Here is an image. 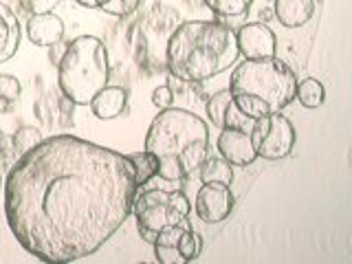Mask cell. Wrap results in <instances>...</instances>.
<instances>
[{
	"label": "cell",
	"mask_w": 352,
	"mask_h": 264,
	"mask_svg": "<svg viewBox=\"0 0 352 264\" xmlns=\"http://www.w3.org/2000/svg\"><path fill=\"white\" fill-rule=\"evenodd\" d=\"M203 251V238L198 231H194V227H187L181 238H179V253L183 262H194Z\"/></svg>",
	"instance_id": "cell-21"
},
{
	"label": "cell",
	"mask_w": 352,
	"mask_h": 264,
	"mask_svg": "<svg viewBox=\"0 0 352 264\" xmlns=\"http://www.w3.org/2000/svg\"><path fill=\"white\" fill-rule=\"evenodd\" d=\"M22 40V27L14 9L0 3V64L9 62L18 53Z\"/></svg>",
	"instance_id": "cell-12"
},
{
	"label": "cell",
	"mask_w": 352,
	"mask_h": 264,
	"mask_svg": "<svg viewBox=\"0 0 352 264\" xmlns=\"http://www.w3.org/2000/svg\"><path fill=\"white\" fill-rule=\"evenodd\" d=\"M234 194H231L229 185L223 183H203L201 190L196 192L194 209L198 220L207 225H218L231 214L234 209Z\"/></svg>",
	"instance_id": "cell-8"
},
{
	"label": "cell",
	"mask_w": 352,
	"mask_h": 264,
	"mask_svg": "<svg viewBox=\"0 0 352 264\" xmlns=\"http://www.w3.org/2000/svg\"><path fill=\"white\" fill-rule=\"evenodd\" d=\"M229 104H231L229 88H223V91H218L216 95H212V97L207 99V104H205L207 117H209V121H212L216 128H223V124H225V113H227Z\"/></svg>",
	"instance_id": "cell-19"
},
{
	"label": "cell",
	"mask_w": 352,
	"mask_h": 264,
	"mask_svg": "<svg viewBox=\"0 0 352 264\" xmlns=\"http://www.w3.org/2000/svg\"><path fill=\"white\" fill-rule=\"evenodd\" d=\"M240 58L236 31L216 20H187L176 27L165 47L172 77L201 84L229 71Z\"/></svg>",
	"instance_id": "cell-2"
},
{
	"label": "cell",
	"mask_w": 352,
	"mask_h": 264,
	"mask_svg": "<svg viewBox=\"0 0 352 264\" xmlns=\"http://www.w3.org/2000/svg\"><path fill=\"white\" fill-rule=\"evenodd\" d=\"M201 3L220 18H240L249 14L253 0H201Z\"/></svg>",
	"instance_id": "cell-18"
},
{
	"label": "cell",
	"mask_w": 352,
	"mask_h": 264,
	"mask_svg": "<svg viewBox=\"0 0 352 264\" xmlns=\"http://www.w3.org/2000/svg\"><path fill=\"white\" fill-rule=\"evenodd\" d=\"M297 75L286 62L273 58L240 62L229 80L231 102L249 119L282 113L295 102Z\"/></svg>",
	"instance_id": "cell-4"
},
{
	"label": "cell",
	"mask_w": 352,
	"mask_h": 264,
	"mask_svg": "<svg viewBox=\"0 0 352 264\" xmlns=\"http://www.w3.org/2000/svg\"><path fill=\"white\" fill-rule=\"evenodd\" d=\"M3 152H5V132L0 128V157H3Z\"/></svg>",
	"instance_id": "cell-26"
},
{
	"label": "cell",
	"mask_w": 352,
	"mask_h": 264,
	"mask_svg": "<svg viewBox=\"0 0 352 264\" xmlns=\"http://www.w3.org/2000/svg\"><path fill=\"white\" fill-rule=\"evenodd\" d=\"M128 154L73 135L42 139L5 179V216L20 247L47 264L93 256L132 214Z\"/></svg>",
	"instance_id": "cell-1"
},
{
	"label": "cell",
	"mask_w": 352,
	"mask_h": 264,
	"mask_svg": "<svg viewBox=\"0 0 352 264\" xmlns=\"http://www.w3.org/2000/svg\"><path fill=\"white\" fill-rule=\"evenodd\" d=\"M146 150L159 161L163 181H181L198 172L209 154V128L205 121L183 108H165L152 119Z\"/></svg>",
	"instance_id": "cell-3"
},
{
	"label": "cell",
	"mask_w": 352,
	"mask_h": 264,
	"mask_svg": "<svg viewBox=\"0 0 352 264\" xmlns=\"http://www.w3.org/2000/svg\"><path fill=\"white\" fill-rule=\"evenodd\" d=\"M62 0H18L20 11L27 16H38V14H49L58 7Z\"/></svg>",
	"instance_id": "cell-24"
},
{
	"label": "cell",
	"mask_w": 352,
	"mask_h": 264,
	"mask_svg": "<svg viewBox=\"0 0 352 264\" xmlns=\"http://www.w3.org/2000/svg\"><path fill=\"white\" fill-rule=\"evenodd\" d=\"M40 141H42V132L38 128L22 126V128L16 130V135H14V150H16V154L20 157V154H25L27 150L36 148Z\"/></svg>",
	"instance_id": "cell-22"
},
{
	"label": "cell",
	"mask_w": 352,
	"mask_h": 264,
	"mask_svg": "<svg viewBox=\"0 0 352 264\" xmlns=\"http://www.w3.org/2000/svg\"><path fill=\"white\" fill-rule=\"evenodd\" d=\"M216 148L220 152V157H223L229 165H236V168H247V165H251L258 159L247 130L223 128V132L218 135Z\"/></svg>",
	"instance_id": "cell-10"
},
{
	"label": "cell",
	"mask_w": 352,
	"mask_h": 264,
	"mask_svg": "<svg viewBox=\"0 0 352 264\" xmlns=\"http://www.w3.org/2000/svg\"><path fill=\"white\" fill-rule=\"evenodd\" d=\"M234 165H229L223 157H209L201 163L198 168V174H201V181L203 183H223V185H231L234 181Z\"/></svg>",
	"instance_id": "cell-15"
},
{
	"label": "cell",
	"mask_w": 352,
	"mask_h": 264,
	"mask_svg": "<svg viewBox=\"0 0 352 264\" xmlns=\"http://www.w3.org/2000/svg\"><path fill=\"white\" fill-rule=\"evenodd\" d=\"M128 159L132 163V168H135V176H137V185L139 190L143 185H148V181H152L154 176L159 172V161L154 157L152 152L148 150H141V152H132L128 154Z\"/></svg>",
	"instance_id": "cell-16"
},
{
	"label": "cell",
	"mask_w": 352,
	"mask_h": 264,
	"mask_svg": "<svg viewBox=\"0 0 352 264\" xmlns=\"http://www.w3.org/2000/svg\"><path fill=\"white\" fill-rule=\"evenodd\" d=\"M192 203L179 190H137L135 201H132V214L137 220V231L146 242H154L161 229L181 223L190 218Z\"/></svg>",
	"instance_id": "cell-6"
},
{
	"label": "cell",
	"mask_w": 352,
	"mask_h": 264,
	"mask_svg": "<svg viewBox=\"0 0 352 264\" xmlns=\"http://www.w3.org/2000/svg\"><path fill=\"white\" fill-rule=\"evenodd\" d=\"M249 137L258 159H267V161L286 159L295 146V128L291 124V119L280 113L253 121Z\"/></svg>",
	"instance_id": "cell-7"
},
{
	"label": "cell",
	"mask_w": 352,
	"mask_h": 264,
	"mask_svg": "<svg viewBox=\"0 0 352 264\" xmlns=\"http://www.w3.org/2000/svg\"><path fill=\"white\" fill-rule=\"evenodd\" d=\"M236 44L245 60L273 58L278 53V38L262 22H247V25H242L236 31Z\"/></svg>",
	"instance_id": "cell-9"
},
{
	"label": "cell",
	"mask_w": 352,
	"mask_h": 264,
	"mask_svg": "<svg viewBox=\"0 0 352 264\" xmlns=\"http://www.w3.org/2000/svg\"><path fill=\"white\" fill-rule=\"evenodd\" d=\"M143 0H91V9H99L104 14L126 18L141 7Z\"/></svg>",
	"instance_id": "cell-20"
},
{
	"label": "cell",
	"mask_w": 352,
	"mask_h": 264,
	"mask_svg": "<svg viewBox=\"0 0 352 264\" xmlns=\"http://www.w3.org/2000/svg\"><path fill=\"white\" fill-rule=\"evenodd\" d=\"M110 62L106 44L95 36H80L66 44L58 62V86L75 106H88L108 86Z\"/></svg>",
	"instance_id": "cell-5"
},
{
	"label": "cell",
	"mask_w": 352,
	"mask_h": 264,
	"mask_svg": "<svg viewBox=\"0 0 352 264\" xmlns=\"http://www.w3.org/2000/svg\"><path fill=\"white\" fill-rule=\"evenodd\" d=\"M22 93V84L18 77L14 75H0V99L7 104H14L20 99Z\"/></svg>",
	"instance_id": "cell-23"
},
{
	"label": "cell",
	"mask_w": 352,
	"mask_h": 264,
	"mask_svg": "<svg viewBox=\"0 0 352 264\" xmlns=\"http://www.w3.org/2000/svg\"><path fill=\"white\" fill-rule=\"evenodd\" d=\"M27 36L36 47H55L64 38V20L60 16H55L53 11L49 14H38L29 16L27 20Z\"/></svg>",
	"instance_id": "cell-11"
},
{
	"label": "cell",
	"mask_w": 352,
	"mask_h": 264,
	"mask_svg": "<svg viewBox=\"0 0 352 264\" xmlns=\"http://www.w3.org/2000/svg\"><path fill=\"white\" fill-rule=\"evenodd\" d=\"M128 91L121 86H106L91 99V110L97 119H115L126 110Z\"/></svg>",
	"instance_id": "cell-14"
},
{
	"label": "cell",
	"mask_w": 352,
	"mask_h": 264,
	"mask_svg": "<svg viewBox=\"0 0 352 264\" xmlns=\"http://www.w3.org/2000/svg\"><path fill=\"white\" fill-rule=\"evenodd\" d=\"M295 99H300V104L304 108H319L326 99V91L319 80H315V77H306V80L297 82Z\"/></svg>",
	"instance_id": "cell-17"
},
{
	"label": "cell",
	"mask_w": 352,
	"mask_h": 264,
	"mask_svg": "<svg viewBox=\"0 0 352 264\" xmlns=\"http://www.w3.org/2000/svg\"><path fill=\"white\" fill-rule=\"evenodd\" d=\"M152 104L157 106L159 110H165V108H170L174 104V91L170 86H159V88H154V93H152Z\"/></svg>",
	"instance_id": "cell-25"
},
{
	"label": "cell",
	"mask_w": 352,
	"mask_h": 264,
	"mask_svg": "<svg viewBox=\"0 0 352 264\" xmlns=\"http://www.w3.org/2000/svg\"><path fill=\"white\" fill-rule=\"evenodd\" d=\"M273 14L286 29H300L315 14V0H275Z\"/></svg>",
	"instance_id": "cell-13"
}]
</instances>
